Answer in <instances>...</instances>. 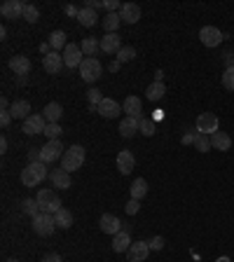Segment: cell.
<instances>
[{
	"instance_id": "54",
	"label": "cell",
	"mask_w": 234,
	"mask_h": 262,
	"mask_svg": "<svg viewBox=\"0 0 234 262\" xmlns=\"http://www.w3.org/2000/svg\"><path fill=\"white\" fill-rule=\"evenodd\" d=\"M162 80H164V71H157L155 73V82H162Z\"/></svg>"
},
{
	"instance_id": "48",
	"label": "cell",
	"mask_w": 234,
	"mask_h": 262,
	"mask_svg": "<svg viewBox=\"0 0 234 262\" xmlns=\"http://www.w3.org/2000/svg\"><path fill=\"white\" fill-rule=\"evenodd\" d=\"M43 262H61V255L59 253H47L43 258Z\"/></svg>"
},
{
	"instance_id": "56",
	"label": "cell",
	"mask_w": 234,
	"mask_h": 262,
	"mask_svg": "<svg viewBox=\"0 0 234 262\" xmlns=\"http://www.w3.org/2000/svg\"><path fill=\"white\" fill-rule=\"evenodd\" d=\"M7 262H19V260H17V258H10V260H7Z\"/></svg>"
},
{
	"instance_id": "32",
	"label": "cell",
	"mask_w": 234,
	"mask_h": 262,
	"mask_svg": "<svg viewBox=\"0 0 234 262\" xmlns=\"http://www.w3.org/2000/svg\"><path fill=\"white\" fill-rule=\"evenodd\" d=\"M49 47H52V52H56V49H66V47H68L66 33L64 31H54L52 35H49Z\"/></svg>"
},
{
	"instance_id": "2",
	"label": "cell",
	"mask_w": 234,
	"mask_h": 262,
	"mask_svg": "<svg viewBox=\"0 0 234 262\" xmlns=\"http://www.w3.org/2000/svg\"><path fill=\"white\" fill-rule=\"evenodd\" d=\"M82 164H85V147L82 145H70L64 152V157H61V168L70 171V173L77 171Z\"/></svg>"
},
{
	"instance_id": "16",
	"label": "cell",
	"mask_w": 234,
	"mask_h": 262,
	"mask_svg": "<svg viewBox=\"0 0 234 262\" xmlns=\"http://www.w3.org/2000/svg\"><path fill=\"white\" fill-rule=\"evenodd\" d=\"M122 110L127 113V117H136V119H143L140 113H143V103H140L139 96H127L124 103H122Z\"/></svg>"
},
{
	"instance_id": "17",
	"label": "cell",
	"mask_w": 234,
	"mask_h": 262,
	"mask_svg": "<svg viewBox=\"0 0 234 262\" xmlns=\"http://www.w3.org/2000/svg\"><path fill=\"white\" fill-rule=\"evenodd\" d=\"M119 19L124 21V24H136L140 19V7L136 2H124L122 10H119Z\"/></svg>"
},
{
	"instance_id": "25",
	"label": "cell",
	"mask_w": 234,
	"mask_h": 262,
	"mask_svg": "<svg viewBox=\"0 0 234 262\" xmlns=\"http://www.w3.org/2000/svg\"><path fill=\"white\" fill-rule=\"evenodd\" d=\"M131 237H129V232H119V234H115V237H113V251L115 253H124V251H129V248H131Z\"/></svg>"
},
{
	"instance_id": "42",
	"label": "cell",
	"mask_w": 234,
	"mask_h": 262,
	"mask_svg": "<svg viewBox=\"0 0 234 262\" xmlns=\"http://www.w3.org/2000/svg\"><path fill=\"white\" fill-rule=\"evenodd\" d=\"M164 237H152V239H150L148 241V246H150V251H162V248H164Z\"/></svg>"
},
{
	"instance_id": "28",
	"label": "cell",
	"mask_w": 234,
	"mask_h": 262,
	"mask_svg": "<svg viewBox=\"0 0 234 262\" xmlns=\"http://www.w3.org/2000/svg\"><path fill=\"white\" fill-rule=\"evenodd\" d=\"M54 220H56V227H61V230H70V225H73V213L68 209H61L54 213Z\"/></svg>"
},
{
	"instance_id": "21",
	"label": "cell",
	"mask_w": 234,
	"mask_h": 262,
	"mask_svg": "<svg viewBox=\"0 0 234 262\" xmlns=\"http://www.w3.org/2000/svg\"><path fill=\"white\" fill-rule=\"evenodd\" d=\"M134 167H136V159H134V155L129 152V150H122L119 155H117V168H119V173H131L134 171Z\"/></svg>"
},
{
	"instance_id": "23",
	"label": "cell",
	"mask_w": 234,
	"mask_h": 262,
	"mask_svg": "<svg viewBox=\"0 0 234 262\" xmlns=\"http://www.w3.org/2000/svg\"><path fill=\"white\" fill-rule=\"evenodd\" d=\"M43 115H45V119H47V124H59V119H61V115H64V108H61V103L52 101V103L45 105Z\"/></svg>"
},
{
	"instance_id": "38",
	"label": "cell",
	"mask_w": 234,
	"mask_h": 262,
	"mask_svg": "<svg viewBox=\"0 0 234 262\" xmlns=\"http://www.w3.org/2000/svg\"><path fill=\"white\" fill-rule=\"evenodd\" d=\"M131 59H136V49L134 47H122L119 52H117V61L119 63H124V61H131Z\"/></svg>"
},
{
	"instance_id": "7",
	"label": "cell",
	"mask_w": 234,
	"mask_h": 262,
	"mask_svg": "<svg viewBox=\"0 0 234 262\" xmlns=\"http://www.w3.org/2000/svg\"><path fill=\"white\" fill-rule=\"evenodd\" d=\"M197 131L204 134V136H213L218 131V117L215 113H202L197 117Z\"/></svg>"
},
{
	"instance_id": "20",
	"label": "cell",
	"mask_w": 234,
	"mask_h": 262,
	"mask_svg": "<svg viewBox=\"0 0 234 262\" xmlns=\"http://www.w3.org/2000/svg\"><path fill=\"white\" fill-rule=\"evenodd\" d=\"M10 68L14 71V75H22L23 77V75L31 73V59H28V56H22V54H19V56H12Z\"/></svg>"
},
{
	"instance_id": "5",
	"label": "cell",
	"mask_w": 234,
	"mask_h": 262,
	"mask_svg": "<svg viewBox=\"0 0 234 262\" xmlns=\"http://www.w3.org/2000/svg\"><path fill=\"white\" fill-rule=\"evenodd\" d=\"M54 230H56V220L52 213H40L38 218H33V232L38 237H49Z\"/></svg>"
},
{
	"instance_id": "53",
	"label": "cell",
	"mask_w": 234,
	"mask_h": 262,
	"mask_svg": "<svg viewBox=\"0 0 234 262\" xmlns=\"http://www.w3.org/2000/svg\"><path fill=\"white\" fill-rule=\"evenodd\" d=\"M0 152H7V138H0Z\"/></svg>"
},
{
	"instance_id": "51",
	"label": "cell",
	"mask_w": 234,
	"mask_h": 262,
	"mask_svg": "<svg viewBox=\"0 0 234 262\" xmlns=\"http://www.w3.org/2000/svg\"><path fill=\"white\" fill-rule=\"evenodd\" d=\"M66 14H68V17H77V14H80V10H77V7H73V5H66Z\"/></svg>"
},
{
	"instance_id": "49",
	"label": "cell",
	"mask_w": 234,
	"mask_h": 262,
	"mask_svg": "<svg viewBox=\"0 0 234 262\" xmlns=\"http://www.w3.org/2000/svg\"><path fill=\"white\" fill-rule=\"evenodd\" d=\"M28 162H31V164H35V162H43V159H40V150H31V152H28Z\"/></svg>"
},
{
	"instance_id": "15",
	"label": "cell",
	"mask_w": 234,
	"mask_h": 262,
	"mask_svg": "<svg viewBox=\"0 0 234 262\" xmlns=\"http://www.w3.org/2000/svg\"><path fill=\"white\" fill-rule=\"evenodd\" d=\"M119 110H122V105L117 103V101H113V98H103L101 105L96 108V113L101 117H106V119H115L119 115Z\"/></svg>"
},
{
	"instance_id": "31",
	"label": "cell",
	"mask_w": 234,
	"mask_h": 262,
	"mask_svg": "<svg viewBox=\"0 0 234 262\" xmlns=\"http://www.w3.org/2000/svg\"><path fill=\"white\" fill-rule=\"evenodd\" d=\"M164 94H166V89H164V82H152V84L148 87V92H145L148 101H160V98H164Z\"/></svg>"
},
{
	"instance_id": "19",
	"label": "cell",
	"mask_w": 234,
	"mask_h": 262,
	"mask_svg": "<svg viewBox=\"0 0 234 262\" xmlns=\"http://www.w3.org/2000/svg\"><path fill=\"white\" fill-rule=\"evenodd\" d=\"M49 178H52L54 188L68 190L70 185H73V183H70V171H66V168H54L52 173H49Z\"/></svg>"
},
{
	"instance_id": "14",
	"label": "cell",
	"mask_w": 234,
	"mask_h": 262,
	"mask_svg": "<svg viewBox=\"0 0 234 262\" xmlns=\"http://www.w3.org/2000/svg\"><path fill=\"white\" fill-rule=\"evenodd\" d=\"M23 5L26 2H22V0H7V2H2L0 14L5 19H19V17H23Z\"/></svg>"
},
{
	"instance_id": "47",
	"label": "cell",
	"mask_w": 234,
	"mask_h": 262,
	"mask_svg": "<svg viewBox=\"0 0 234 262\" xmlns=\"http://www.w3.org/2000/svg\"><path fill=\"white\" fill-rule=\"evenodd\" d=\"M10 122H12V113H10V110H2V115H0V124L7 126Z\"/></svg>"
},
{
	"instance_id": "6",
	"label": "cell",
	"mask_w": 234,
	"mask_h": 262,
	"mask_svg": "<svg viewBox=\"0 0 234 262\" xmlns=\"http://www.w3.org/2000/svg\"><path fill=\"white\" fill-rule=\"evenodd\" d=\"M64 145H61V141H47L43 147H40V159H43L45 164H52L56 159L64 157Z\"/></svg>"
},
{
	"instance_id": "27",
	"label": "cell",
	"mask_w": 234,
	"mask_h": 262,
	"mask_svg": "<svg viewBox=\"0 0 234 262\" xmlns=\"http://www.w3.org/2000/svg\"><path fill=\"white\" fill-rule=\"evenodd\" d=\"M77 21H80L82 26H87V28H92V26L98 24V14H96V10H92V7H82L80 14H77Z\"/></svg>"
},
{
	"instance_id": "50",
	"label": "cell",
	"mask_w": 234,
	"mask_h": 262,
	"mask_svg": "<svg viewBox=\"0 0 234 262\" xmlns=\"http://www.w3.org/2000/svg\"><path fill=\"white\" fill-rule=\"evenodd\" d=\"M85 7H92V10H98V7H103V2L101 0H87Z\"/></svg>"
},
{
	"instance_id": "36",
	"label": "cell",
	"mask_w": 234,
	"mask_h": 262,
	"mask_svg": "<svg viewBox=\"0 0 234 262\" xmlns=\"http://www.w3.org/2000/svg\"><path fill=\"white\" fill-rule=\"evenodd\" d=\"M87 98H89V108L96 110V108L101 105V101H103V94H101V89L92 87V89H89V94H87Z\"/></svg>"
},
{
	"instance_id": "30",
	"label": "cell",
	"mask_w": 234,
	"mask_h": 262,
	"mask_svg": "<svg viewBox=\"0 0 234 262\" xmlns=\"http://www.w3.org/2000/svg\"><path fill=\"white\" fill-rule=\"evenodd\" d=\"M129 192H131V199H143L145 197V192H148V183H145V178H136L134 183H131V188H129Z\"/></svg>"
},
{
	"instance_id": "26",
	"label": "cell",
	"mask_w": 234,
	"mask_h": 262,
	"mask_svg": "<svg viewBox=\"0 0 234 262\" xmlns=\"http://www.w3.org/2000/svg\"><path fill=\"white\" fill-rule=\"evenodd\" d=\"M10 113L14 119H28V117H31V103H28V101H14Z\"/></svg>"
},
{
	"instance_id": "1",
	"label": "cell",
	"mask_w": 234,
	"mask_h": 262,
	"mask_svg": "<svg viewBox=\"0 0 234 262\" xmlns=\"http://www.w3.org/2000/svg\"><path fill=\"white\" fill-rule=\"evenodd\" d=\"M47 176H49L47 164H45V162H35V164H28V167L22 171V183L26 188H35V185H40Z\"/></svg>"
},
{
	"instance_id": "3",
	"label": "cell",
	"mask_w": 234,
	"mask_h": 262,
	"mask_svg": "<svg viewBox=\"0 0 234 262\" xmlns=\"http://www.w3.org/2000/svg\"><path fill=\"white\" fill-rule=\"evenodd\" d=\"M38 204H40V211L43 213H56V211H61L64 206H61V199H59V194H54L52 190H40L38 192Z\"/></svg>"
},
{
	"instance_id": "43",
	"label": "cell",
	"mask_w": 234,
	"mask_h": 262,
	"mask_svg": "<svg viewBox=\"0 0 234 262\" xmlns=\"http://www.w3.org/2000/svg\"><path fill=\"white\" fill-rule=\"evenodd\" d=\"M124 209H127L129 215H136V213H139V209H140V201L139 199H129Z\"/></svg>"
},
{
	"instance_id": "13",
	"label": "cell",
	"mask_w": 234,
	"mask_h": 262,
	"mask_svg": "<svg viewBox=\"0 0 234 262\" xmlns=\"http://www.w3.org/2000/svg\"><path fill=\"white\" fill-rule=\"evenodd\" d=\"M129 255V262H145L150 255V246L148 241H134L131 243V248L127 251Z\"/></svg>"
},
{
	"instance_id": "22",
	"label": "cell",
	"mask_w": 234,
	"mask_h": 262,
	"mask_svg": "<svg viewBox=\"0 0 234 262\" xmlns=\"http://www.w3.org/2000/svg\"><path fill=\"white\" fill-rule=\"evenodd\" d=\"M139 129H140V119H136V117H124V119L119 122V134L124 138L136 136Z\"/></svg>"
},
{
	"instance_id": "33",
	"label": "cell",
	"mask_w": 234,
	"mask_h": 262,
	"mask_svg": "<svg viewBox=\"0 0 234 262\" xmlns=\"http://www.w3.org/2000/svg\"><path fill=\"white\" fill-rule=\"evenodd\" d=\"M80 49H82V54H87V56H94L96 49H101V42L96 40V38H85V40L80 42Z\"/></svg>"
},
{
	"instance_id": "18",
	"label": "cell",
	"mask_w": 234,
	"mask_h": 262,
	"mask_svg": "<svg viewBox=\"0 0 234 262\" xmlns=\"http://www.w3.org/2000/svg\"><path fill=\"white\" fill-rule=\"evenodd\" d=\"M101 49L106 54H117L122 49V38L117 33H106V38H101Z\"/></svg>"
},
{
	"instance_id": "45",
	"label": "cell",
	"mask_w": 234,
	"mask_h": 262,
	"mask_svg": "<svg viewBox=\"0 0 234 262\" xmlns=\"http://www.w3.org/2000/svg\"><path fill=\"white\" fill-rule=\"evenodd\" d=\"M194 138H197V129L194 131H185L183 134V145H194Z\"/></svg>"
},
{
	"instance_id": "52",
	"label": "cell",
	"mask_w": 234,
	"mask_h": 262,
	"mask_svg": "<svg viewBox=\"0 0 234 262\" xmlns=\"http://www.w3.org/2000/svg\"><path fill=\"white\" fill-rule=\"evenodd\" d=\"M0 108H2V110H10V108H12V105L7 103V98H5V96L0 98Z\"/></svg>"
},
{
	"instance_id": "4",
	"label": "cell",
	"mask_w": 234,
	"mask_h": 262,
	"mask_svg": "<svg viewBox=\"0 0 234 262\" xmlns=\"http://www.w3.org/2000/svg\"><path fill=\"white\" fill-rule=\"evenodd\" d=\"M101 75H103V66L98 63V59L87 56L85 61H82V66H80V77H82L85 82H96Z\"/></svg>"
},
{
	"instance_id": "55",
	"label": "cell",
	"mask_w": 234,
	"mask_h": 262,
	"mask_svg": "<svg viewBox=\"0 0 234 262\" xmlns=\"http://www.w3.org/2000/svg\"><path fill=\"white\" fill-rule=\"evenodd\" d=\"M215 262H230V258H225V255H223V258H218Z\"/></svg>"
},
{
	"instance_id": "9",
	"label": "cell",
	"mask_w": 234,
	"mask_h": 262,
	"mask_svg": "<svg viewBox=\"0 0 234 262\" xmlns=\"http://www.w3.org/2000/svg\"><path fill=\"white\" fill-rule=\"evenodd\" d=\"M45 129H47V119H45V115H31L28 119H23V126H22V131L23 134H28V136L45 134Z\"/></svg>"
},
{
	"instance_id": "8",
	"label": "cell",
	"mask_w": 234,
	"mask_h": 262,
	"mask_svg": "<svg viewBox=\"0 0 234 262\" xmlns=\"http://www.w3.org/2000/svg\"><path fill=\"white\" fill-rule=\"evenodd\" d=\"M85 54H82V49H80V45H73V42H68V47L64 49V63L66 68H80L82 66V59Z\"/></svg>"
},
{
	"instance_id": "40",
	"label": "cell",
	"mask_w": 234,
	"mask_h": 262,
	"mask_svg": "<svg viewBox=\"0 0 234 262\" xmlns=\"http://www.w3.org/2000/svg\"><path fill=\"white\" fill-rule=\"evenodd\" d=\"M220 80H223V87L227 92H234V68H225V73Z\"/></svg>"
},
{
	"instance_id": "10",
	"label": "cell",
	"mask_w": 234,
	"mask_h": 262,
	"mask_svg": "<svg viewBox=\"0 0 234 262\" xmlns=\"http://www.w3.org/2000/svg\"><path fill=\"white\" fill-rule=\"evenodd\" d=\"M199 38H202V45H206V47H218V45L223 42V33H220V28H215V26H202Z\"/></svg>"
},
{
	"instance_id": "46",
	"label": "cell",
	"mask_w": 234,
	"mask_h": 262,
	"mask_svg": "<svg viewBox=\"0 0 234 262\" xmlns=\"http://www.w3.org/2000/svg\"><path fill=\"white\" fill-rule=\"evenodd\" d=\"M223 61H225V68H234V54L232 52H225Z\"/></svg>"
},
{
	"instance_id": "24",
	"label": "cell",
	"mask_w": 234,
	"mask_h": 262,
	"mask_svg": "<svg viewBox=\"0 0 234 262\" xmlns=\"http://www.w3.org/2000/svg\"><path fill=\"white\" fill-rule=\"evenodd\" d=\"M211 138V147H215V150H220V152H227L230 147H232V138L227 136L225 131H215Z\"/></svg>"
},
{
	"instance_id": "12",
	"label": "cell",
	"mask_w": 234,
	"mask_h": 262,
	"mask_svg": "<svg viewBox=\"0 0 234 262\" xmlns=\"http://www.w3.org/2000/svg\"><path fill=\"white\" fill-rule=\"evenodd\" d=\"M64 66H66V63H64V54L49 52V54H45V56H43V68L49 75H56L61 68H64Z\"/></svg>"
},
{
	"instance_id": "29",
	"label": "cell",
	"mask_w": 234,
	"mask_h": 262,
	"mask_svg": "<svg viewBox=\"0 0 234 262\" xmlns=\"http://www.w3.org/2000/svg\"><path fill=\"white\" fill-rule=\"evenodd\" d=\"M103 28H106V33H117V28H119V24H122V19H119V12H108L106 17H103Z\"/></svg>"
},
{
	"instance_id": "39",
	"label": "cell",
	"mask_w": 234,
	"mask_h": 262,
	"mask_svg": "<svg viewBox=\"0 0 234 262\" xmlns=\"http://www.w3.org/2000/svg\"><path fill=\"white\" fill-rule=\"evenodd\" d=\"M155 129H157V126H155V119H148V117H145V119H140V134H143V136H155Z\"/></svg>"
},
{
	"instance_id": "35",
	"label": "cell",
	"mask_w": 234,
	"mask_h": 262,
	"mask_svg": "<svg viewBox=\"0 0 234 262\" xmlns=\"http://www.w3.org/2000/svg\"><path fill=\"white\" fill-rule=\"evenodd\" d=\"M23 19L28 21V24H35V21L40 19V12H38V7H35V5H31V2H26V5H23Z\"/></svg>"
},
{
	"instance_id": "41",
	"label": "cell",
	"mask_w": 234,
	"mask_h": 262,
	"mask_svg": "<svg viewBox=\"0 0 234 262\" xmlns=\"http://www.w3.org/2000/svg\"><path fill=\"white\" fill-rule=\"evenodd\" d=\"M61 134H64V129L59 124H47V129H45V136L49 138V141H59Z\"/></svg>"
},
{
	"instance_id": "37",
	"label": "cell",
	"mask_w": 234,
	"mask_h": 262,
	"mask_svg": "<svg viewBox=\"0 0 234 262\" xmlns=\"http://www.w3.org/2000/svg\"><path fill=\"white\" fill-rule=\"evenodd\" d=\"M194 147H197L199 152H209V150H211V138L204 136V134H199V131H197V138H194Z\"/></svg>"
},
{
	"instance_id": "44",
	"label": "cell",
	"mask_w": 234,
	"mask_h": 262,
	"mask_svg": "<svg viewBox=\"0 0 234 262\" xmlns=\"http://www.w3.org/2000/svg\"><path fill=\"white\" fill-rule=\"evenodd\" d=\"M122 5H124V2H119V0H103V7H106L108 12L122 10Z\"/></svg>"
},
{
	"instance_id": "11",
	"label": "cell",
	"mask_w": 234,
	"mask_h": 262,
	"mask_svg": "<svg viewBox=\"0 0 234 262\" xmlns=\"http://www.w3.org/2000/svg\"><path fill=\"white\" fill-rule=\"evenodd\" d=\"M98 227H101L103 234H113V237H115V234L122 232V220H119L117 215H113V213H106V215H101Z\"/></svg>"
},
{
	"instance_id": "34",
	"label": "cell",
	"mask_w": 234,
	"mask_h": 262,
	"mask_svg": "<svg viewBox=\"0 0 234 262\" xmlns=\"http://www.w3.org/2000/svg\"><path fill=\"white\" fill-rule=\"evenodd\" d=\"M22 211L26 213V215H31V218H38V215L43 213V211H40V204H38V199H23Z\"/></svg>"
}]
</instances>
